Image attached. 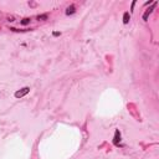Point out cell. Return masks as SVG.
<instances>
[{
  "label": "cell",
  "mask_w": 159,
  "mask_h": 159,
  "mask_svg": "<svg viewBox=\"0 0 159 159\" xmlns=\"http://www.w3.org/2000/svg\"><path fill=\"white\" fill-rule=\"evenodd\" d=\"M76 13V8L73 6V5H71V6H68L67 9H66V15H72V14H75Z\"/></svg>",
  "instance_id": "obj_4"
},
{
  "label": "cell",
  "mask_w": 159,
  "mask_h": 159,
  "mask_svg": "<svg viewBox=\"0 0 159 159\" xmlns=\"http://www.w3.org/2000/svg\"><path fill=\"white\" fill-rule=\"evenodd\" d=\"M119 140H121V133H119V130H116V134H114V139H113V143H114L116 145H118V144H119Z\"/></svg>",
  "instance_id": "obj_2"
},
{
  "label": "cell",
  "mask_w": 159,
  "mask_h": 159,
  "mask_svg": "<svg viewBox=\"0 0 159 159\" xmlns=\"http://www.w3.org/2000/svg\"><path fill=\"white\" fill-rule=\"evenodd\" d=\"M59 35H60V32H57V31L54 32V36H59Z\"/></svg>",
  "instance_id": "obj_7"
},
{
  "label": "cell",
  "mask_w": 159,
  "mask_h": 159,
  "mask_svg": "<svg viewBox=\"0 0 159 159\" xmlns=\"http://www.w3.org/2000/svg\"><path fill=\"white\" fill-rule=\"evenodd\" d=\"M129 19H130V16H129V13H124V15H123V23L124 24H128L129 23Z\"/></svg>",
  "instance_id": "obj_5"
},
{
  "label": "cell",
  "mask_w": 159,
  "mask_h": 159,
  "mask_svg": "<svg viewBox=\"0 0 159 159\" xmlns=\"http://www.w3.org/2000/svg\"><path fill=\"white\" fill-rule=\"evenodd\" d=\"M29 92H30V88H29V87H24V88H21L20 91H16V92H15V97H16V98H21V97L26 96Z\"/></svg>",
  "instance_id": "obj_1"
},
{
  "label": "cell",
  "mask_w": 159,
  "mask_h": 159,
  "mask_svg": "<svg viewBox=\"0 0 159 159\" xmlns=\"http://www.w3.org/2000/svg\"><path fill=\"white\" fill-rule=\"evenodd\" d=\"M29 23H30V19H29V18H25V19L21 20V24H23V25H28Z\"/></svg>",
  "instance_id": "obj_6"
},
{
  "label": "cell",
  "mask_w": 159,
  "mask_h": 159,
  "mask_svg": "<svg viewBox=\"0 0 159 159\" xmlns=\"http://www.w3.org/2000/svg\"><path fill=\"white\" fill-rule=\"evenodd\" d=\"M154 6H155V3H154V5H153L152 8H149V9L144 13V15H143V20H144V21H147V20H148V16H149V14L153 11V8H154Z\"/></svg>",
  "instance_id": "obj_3"
}]
</instances>
